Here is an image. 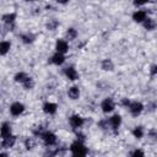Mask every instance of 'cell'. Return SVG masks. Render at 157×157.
Wrapping results in <instances>:
<instances>
[{
  "label": "cell",
  "instance_id": "obj_1",
  "mask_svg": "<svg viewBox=\"0 0 157 157\" xmlns=\"http://www.w3.org/2000/svg\"><path fill=\"white\" fill-rule=\"evenodd\" d=\"M70 150H71L72 153H85V155L87 153V148H86L85 145H83L81 141H78V140L71 144Z\"/></svg>",
  "mask_w": 157,
  "mask_h": 157
},
{
  "label": "cell",
  "instance_id": "obj_2",
  "mask_svg": "<svg viewBox=\"0 0 157 157\" xmlns=\"http://www.w3.org/2000/svg\"><path fill=\"white\" fill-rule=\"evenodd\" d=\"M40 136H42V139H43V141H44V144L47 146H52V145H54L56 142V136L50 131H45Z\"/></svg>",
  "mask_w": 157,
  "mask_h": 157
},
{
  "label": "cell",
  "instance_id": "obj_3",
  "mask_svg": "<svg viewBox=\"0 0 157 157\" xmlns=\"http://www.w3.org/2000/svg\"><path fill=\"white\" fill-rule=\"evenodd\" d=\"M142 109H144V105H142L140 102H132V103H130V105H129V110H130V113H131L134 117L139 115V114L142 112Z\"/></svg>",
  "mask_w": 157,
  "mask_h": 157
},
{
  "label": "cell",
  "instance_id": "obj_4",
  "mask_svg": "<svg viewBox=\"0 0 157 157\" xmlns=\"http://www.w3.org/2000/svg\"><path fill=\"white\" fill-rule=\"evenodd\" d=\"M101 107H102V110H103L104 113H109V112H112V110L114 109V102H113L112 98H105V99L102 102Z\"/></svg>",
  "mask_w": 157,
  "mask_h": 157
},
{
  "label": "cell",
  "instance_id": "obj_5",
  "mask_svg": "<svg viewBox=\"0 0 157 157\" xmlns=\"http://www.w3.org/2000/svg\"><path fill=\"white\" fill-rule=\"evenodd\" d=\"M23 110H25V107H23V104L20 103V102H15V103H12L11 107H10V112H11L12 115H20Z\"/></svg>",
  "mask_w": 157,
  "mask_h": 157
},
{
  "label": "cell",
  "instance_id": "obj_6",
  "mask_svg": "<svg viewBox=\"0 0 157 157\" xmlns=\"http://www.w3.org/2000/svg\"><path fill=\"white\" fill-rule=\"evenodd\" d=\"M55 49H56V52H58V53L64 54V53H66V52H67L69 45H67V43H66L65 40L59 39V40L56 42V44H55Z\"/></svg>",
  "mask_w": 157,
  "mask_h": 157
},
{
  "label": "cell",
  "instance_id": "obj_7",
  "mask_svg": "<svg viewBox=\"0 0 157 157\" xmlns=\"http://www.w3.org/2000/svg\"><path fill=\"white\" fill-rule=\"evenodd\" d=\"M70 124H71L72 128H80V126H82V124H83V119H82L80 115L75 114V115H72V117L70 118Z\"/></svg>",
  "mask_w": 157,
  "mask_h": 157
},
{
  "label": "cell",
  "instance_id": "obj_8",
  "mask_svg": "<svg viewBox=\"0 0 157 157\" xmlns=\"http://www.w3.org/2000/svg\"><path fill=\"white\" fill-rule=\"evenodd\" d=\"M132 20L135 22H144L146 20V12L142 10H137L136 12H134L132 15Z\"/></svg>",
  "mask_w": 157,
  "mask_h": 157
},
{
  "label": "cell",
  "instance_id": "obj_9",
  "mask_svg": "<svg viewBox=\"0 0 157 157\" xmlns=\"http://www.w3.org/2000/svg\"><path fill=\"white\" fill-rule=\"evenodd\" d=\"M56 108H58V105L55 103H52V102H48V103H45L43 105V110L47 114H54L56 112Z\"/></svg>",
  "mask_w": 157,
  "mask_h": 157
},
{
  "label": "cell",
  "instance_id": "obj_10",
  "mask_svg": "<svg viewBox=\"0 0 157 157\" xmlns=\"http://www.w3.org/2000/svg\"><path fill=\"white\" fill-rule=\"evenodd\" d=\"M50 61H52L53 64H55V65H61V64L65 61V56H64V54H60V53H55V54L52 56Z\"/></svg>",
  "mask_w": 157,
  "mask_h": 157
},
{
  "label": "cell",
  "instance_id": "obj_11",
  "mask_svg": "<svg viewBox=\"0 0 157 157\" xmlns=\"http://www.w3.org/2000/svg\"><path fill=\"white\" fill-rule=\"evenodd\" d=\"M65 75L67 76V78H69V80H76V78L78 77L77 71H76L72 66H69V67H66V69H65Z\"/></svg>",
  "mask_w": 157,
  "mask_h": 157
},
{
  "label": "cell",
  "instance_id": "obj_12",
  "mask_svg": "<svg viewBox=\"0 0 157 157\" xmlns=\"http://www.w3.org/2000/svg\"><path fill=\"white\" fill-rule=\"evenodd\" d=\"M15 141H16V137H15V136H12V135H10L9 137H6V139H2L1 146H2L4 148H9V147H12V146H13V144H15Z\"/></svg>",
  "mask_w": 157,
  "mask_h": 157
},
{
  "label": "cell",
  "instance_id": "obj_13",
  "mask_svg": "<svg viewBox=\"0 0 157 157\" xmlns=\"http://www.w3.org/2000/svg\"><path fill=\"white\" fill-rule=\"evenodd\" d=\"M10 135H11V126H10V124L4 123V124L1 125V137H2V139H6V137H9Z\"/></svg>",
  "mask_w": 157,
  "mask_h": 157
},
{
  "label": "cell",
  "instance_id": "obj_14",
  "mask_svg": "<svg viewBox=\"0 0 157 157\" xmlns=\"http://www.w3.org/2000/svg\"><path fill=\"white\" fill-rule=\"evenodd\" d=\"M67 94H69V97H70L71 99H77L78 96H80V90H78V87H76V86L70 87L69 91H67Z\"/></svg>",
  "mask_w": 157,
  "mask_h": 157
},
{
  "label": "cell",
  "instance_id": "obj_15",
  "mask_svg": "<svg viewBox=\"0 0 157 157\" xmlns=\"http://www.w3.org/2000/svg\"><path fill=\"white\" fill-rule=\"evenodd\" d=\"M109 123H110V125H112L113 129H118L119 125H120V123H121V118H120V115H118V114L113 115V117L109 119Z\"/></svg>",
  "mask_w": 157,
  "mask_h": 157
},
{
  "label": "cell",
  "instance_id": "obj_16",
  "mask_svg": "<svg viewBox=\"0 0 157 157\" xmlns=\"http://www.w3.org/2000/svg\"><path fill=\"white\" fill-rule=\"evenodd\" d=\"M10 47H11L10 42H1V44H0V53H1V55H5L9 52Z\"/></svg>",
  "mask_w": 157,
  "mask_h": 157
},
{
  "label": "cell",
  "instance_id": "obj_17",
  "mask_svg": "<svg viewBox=\"0 0 157 157\" xmlns=\"http://www.w3.org/2000/svg\"><path fill=\"white\" fill-rule=\"evenodd\" d=\"M144 26H145L146 29H153L155 26H156V23H155V21L152 18H146L144 21Z\"/></svg>",
  "mask_w": 157,
  "mask_h": 157
},
{
  "label": "cell",
  "instance_id": "obj_18",
  "mask_svg": "<svg viewBox=\"0 0 157 157\" xmlns=\"http://www.w3.org/2000/svg\"><path fill=\"white\" fill-rule=\"evenodd\" d=\"M27 78H28V76H27L25 72H18V74H16V76H15V81L21 82V83H23Z\"/></svg>",
  "mask_w": 157,
  "mask_h": 157
},
{
  "label": "cell",
  "instance_id": "obj_19",
  "mask_svg": "<svg viewBox=\"0 0 157 157\" xmlns=\"http://www.w3.org/2000/svg\"><path fill=\"white\" fill-rule=\"evenodd\" d=\"M15 18H16V15H15V13H6V15L2 16V20H4V22H6V23H12Z\"/></svg>",
  "mask_w": 157,
  "mask_h": 157
},
{
  "label": "cell",
  "instance_id": "obj_20",
  "mask_svg": "<svg viewBox=\"0 0 157 157\" xmlns=\"http://www.w3.org/2000/svg\"><path fill=\"white\" fill-rule=\"evenodd\" d=\"M132 134H134V136H135L136 139H141L142 135H144V130H142L141 126H137V128H135V129L132 130Z\"/></svg>",
  "mask_w": 157,
  "mask_h": 157
},
{
  "label": "cell",
  "instance_id": "obj_21",
  "mask_svg": "<svg viewBox=\"0 0 157 157\" xmlns=\"http://www.w3.org/2000/svg\"><path fill=\"white\" fill-rule=\"evenodd\" d=\"M102 67L104 69V70H112L113 69V64H112V61L110 60H104L103 63H102Z\"/></svg>",
  "mask_w": 157,
  "mask_h": 157
},
{
  "label": "cell",
  "instance_id": "obj_22",
  "mask_svg": "<svg viewBox=\"0 0 157 157\" xmlns=\"http://www.w3.org/2000/svg\"><path fill=\"white\" fill-rule=\"evenodd\" d=\"M22 85H23V87H25V88L29 90V88H32V87H33V85H34V83H33V80H32V78L28 76V78H27V80H26V81H25Z\"/></svg>",
  "mask_w": 157,
  "mask_h": 157
},
{
  "label": "cell",
  "instance_id": "obj_23",
  "mask_svg": "<svg viewBox=\"0 0 157 157\" xmlns=\"http://www.w3.org/2000/svg\"><path fill=\"white\" fill-rule=\"evenodd\" d=\"M76 34H77V33H76V31H75L74 28H69L67 32H66V36L69 37V39H74V38L76 37Z\"/></svg>",
  "mask_w": 157,
  "mask_h": 157
},
{
  "label": "cell",
  "instance_id": "obj_24",
  "mask_svg": "<svg viewBox=\"0 0 157 157\" xmlns=\"http://www.w3.org/2000/svg\"><path fill=\"white\" fill-rule=\"evenodd\" d=\"M131 157H145V153H144L142 150H135L131 153Z\"/></svg>",
  "mask_w": 157,
  "mask_h": 157
},
{
  "label": "cell",
  "instance_id": "obj_25",
  "mask_svg": "<svg viewBox=\"0 0 157 157\" xmlns=\"http://www.w3.org/2000/svg\"><path fill=\"white\" fill-rule=\"evenodd\" d=\"M33 145H34V144H33V141H32V140H29V139H28V140H26V147H27L28 150H29V148H32V147H33Z\"/></svg>",
  "mask_w": 157,
  "mask_h": 157
},
{
  "label": "cell",
  "instance_id": "obj_26",
  "mask_svg": "<svg viewBox=\"0 0 157 157\" xmlns=\"http://www.w3.org/2000/svg\"><path fill=\"white\" fill-rule=\"evenodd\" d=\"M157 74V65H155L152 69H151V75H156Z\"/></svg>",
  "mask_w": 157,
  "mask_h": 157
},
{
  "label": "cell",
  "instance_id": "obj_27",
  "mask_svg": "<svg viewBox=\"0 0 157 157\" xmlns=\"http://www.w3.org/2000/svg\"><path fill=\"white\" fill-rule=\"evenodd\" d=\"M72 157H86L85 153H72Z\"/></svg>",
  "mask_w": 157,
  "mask_h": 157
},
{
  "label": "cell",
  "instance_id": "obj_28",
  "mask_svg": "<svg viewBox=\"0 0 157 157\" xmlns=\"http://www.w3.org/2000/svg\"><path fill=\"white\" fill-rule=\"evenodd\" d=\"M0 157H7V155H6V153H1Z\"/></svg>",
  "mask_w": 157,
  "mask_h": 157
}]
</instances>
